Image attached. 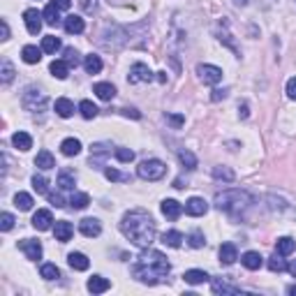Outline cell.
Masks as SVG:
<instances>
[{
    "mask_svg": "<svg viewBox=\"0 0 296 296\" xmlns=\"http://www.w3.org/2000/svg\"><path fill=\"white\" fill-rule=\"evenodd\" d=\"M120 231L130 243H134L141 250L151 248L153 240H155V222H153L151 213L141 211V208L125 213L123 220H120Z\"/></svg>",
    "mask_w": 296,
    "mask_h": 296,
    "instance_id": "obj_1",
    "label": "cell"
},
{
    "mask_svg": "<svg viewBox=\"0 0 296 296\" xmlns=\"http://www.w3.org/2000/svg\"><path fill=\"white\" fill-rule=\"evenodd\" d=\"M169 271H171V264L166 262L164 254L157 252V250H148V248L143 254H139L132 266V275L139 282H143V285H157V282L166 280Z\"/></svg>",
    "mask_w": 296,
    "mask_h": 296,
    "instance_id": "obj_2",
    "label": "cell"
},
{
    "mask_svg": "<svg viewBox=\"0 0 296 296\" xmlns=\"http://www.w3.org/2000/svg\"><path fill=\"white\" fill-rule=\"evenodd\" d=\"M252 197L243 190H225V192L215 194V208L229 213V215H240L243 211H248Z\"/></svg>",
    "mask_w": 296,
    "mask_h": 296,
    "instance_id": "obj_3",
    "label": "cell"
},
{
    "mask_svg": "<svg viewBox=\"0 0 296 296\" xmlns=\"http://www.w3.org/2000/svg\"><path fill=\"white\" fill-rule=\"evenodd\" d=\"M21 104L26 111H30V114H42V111H46V104H49V100H46V95L40 90V88H26V92H23L21 97Z\"/></svg>",
    "mask_w": 296,
    "mask_h": 296,
    "instance_id": "obj_4",
    "label": "cell"
},
{
    "mask_svg": "<svg viewBox=\"0 0 296 296\" xmlns=\"http://www.w3.org/2000/svg\"><path fill=\"white\" fill-rule=\"evenodd\" d=\"M137 174H139V178H143V180H160V178H164V174H166V164L162 160H143L141 164L137 166Z\"/></svg>",
    "mask_w": 296,
    "mask_h": 296,
    "instance_id": "obj_5",
    "label": "cell"
},
{
    "mask_svg": "<svg viewBox=\"0 0 296 296\" xmlns=\"http://www.w3.org/2000/svg\"><path fill=\"white\" fill-rule=\"evenodd\" d=\"M197 74H199V79H201L206 86H215V83L222 81V69L215 67V65H208V63L197 65Z\"/></svg>",
    "mask_w": 296,
    "mask_h": 296,
    "instance_id": "obj_6",
    "label": "cell"
},
{
    "mask_svg": "<svg viewBox=\"0 0 296 296\" xmlns=\"http://www.w3.org/2000/svg\"><path fill=\"white\" fill-rule=\"evenodd\" d=\"M111 155V143H92L90 146V164L95 169H104V160Z\"/></svg>",
    "mask_w": 296,
    "mask_h": 296,
    "instance_id": "obj_7",
    "label": "cell"
},
{
    "mask_svg": "<svg viewBox=\"0 0 296 296\" xmlns=\"http://www.w3.org/2000/svg\"><path fill=\"white\" fill-rule=\"evenodd\" d=\"M42 18H44V14L42 12H37V9H26V12H23V23H26V28H28V32H30V35H37V32L42 30Z\"/></svg>",
    "mask_w": 296,
    "mask_h": 296,
    "instance_id": "obj_8",
    "label": "cell"
},
{
    "mask_svg": "<svg viewBox=\"0 0 296 296\" xmlns=\"http://www.w3.org/2000/svg\"><path fill=\"white\" fill-rule=\"evenodd\" d=\"M18 250H21L23 254H26L30 262H37V259H42V243L35 238H23L18 240Z\"/></svg>",
    "mask_w": 296,
    "mask_h": 296,
    "instance_id": "obj_9",
    "label": "cell"
},
{
    "mask_svg": "<svg viewBox=\"0 0 296 296\" xmlns=\"http://www.w3.org/2000/svg\"><path fill=\"white\" fill-rule=\"evenodd\" d=\"M127 81L130 83H141V81H153V72L148 69V65L143 63H134L130 67V74H127Z\"/></svg>",
    "mask_w": 296,
    "mask_h": 296,
    "instance_id": "obj_10",
    "label": "cell"
},
{
    "mask_svg": "<svg viewBox=\"0 0 296 296\" xmlns=\"http://www.w3.org/2000/svg\"><path fill=\"white\" fill-rule=\"evenodd\" d=\"M79 231H81L83 236H88V238H95V236L102 234V225L97 217H83V220L79 222Z\"/></svg>",
    "mask_w": 296,
    "mask_h": 296,
    "instance_id": "obj_11",
    "label": "cell"
},
{
    "mask_svg": "<svg viewBox=\"0 0 296 296\" xmlns=\"http://www.w3.org/2000/svg\"><path fill=\"white\" fill-rule=\"evenodd\" d=\"M32 227L40 231H46L53 227V215H51V211H46V208H40V211L32 215Z\"/></svg>",
    "mask_w": 296,
    "mask_h": 296,
    "instance_id": "obj_12",
    "label": "cell"
},
{
    "mask_svg": "<svg viewBox=\"0 0 296 296\" xmlns=\"http://www.w3.org/2000/svg\"><path fill=\"white\" fill-rule=\"evenodd\" d=\"M185 213L188 215H192V217H199V215H206V211H208V203L203 201L201 197H192V199H188L185 201Z\"/></svg>",
    "mask_w": 296,
    "mask_h": 296,
    "instance_id": "obj_13",
    "label": "cell"
},
{
    "mask_svg": "<svg viewBox=\"0 0 296 296\" xmlns=\"http://www.w3.org/2000/svg\"><path fill=\"white\" fill-rule=\"evenodd\" d=\"M72 234H74L72 222L58 220V222L53 225V236H55V240H60V243H67V240L72 238Z\"/></svg>",
    "mask_w": 296,
    "mask_h": 296,
    "instance_id": "obj_14",
    "label": "cell"
},
{
    "mask_svg": "<svg viewBox=\"0 0 296 296\" xmlns=\"http://www.w3.org/2000/svg\"><path fill=\"white\" fill-rule=\"evenodd\" d=\"M183 211H185L183 203H178L176 199H164V201H162V213H164V217H169V220H178Z\"/></svg>",
    "mask_w": 296,
    "mask_h": 296,
    "instance_id": "obj_15",
    "label": "cell"
},
{
    "mask_svg": "<svg viewBox=\"0 0 296 296\" xmlns=\"http://www.w3.org/2000/svg\"><path fill=\"white\" fill-rule=\"evenodd\" d=\"M65 30L69 35H81L86 30V21L81 16H77V14H69V16H65Z\"/></svg>",
    "mask_w": 296,
    "mask_h": 296,
    "instance_id": "obj_16",
    "label": "cell"
},
{
    "mask_svg": "<svg viewBox=\"0 0 296 296\" xmlns=\"http://www.w3.org/2000/svg\"><path fill=\"white\" fill-rule=\"evenodd\" d=\"M92 92H95L100 100L109 102V100H114V97H116V86H114V83H109V81H100V83L92 86Z\"/></svg>",
    "mask_w": 296,
    "mask_h": 296,
    "instance_id": "obj_17",
    "label": "cell"
},
{
    "mask_svg": "<svg viewBox=\"0 0 296 296\" xmlns=\"http://www.w3.org/2000/svg\"><path fill=\"white\" fill-rule=\"evenodd\" d=\"M240 264H243L248 271H259L264 264V257L259 252H254V250H250V252H245L243 257H240Z\"/></svg>",
    "mask_w": 296,
    "mask_h": 296,
    "instance_id": "obj_18",
    "label": "cell"
},
{
    "mask_svg": "<svg viewBox=\"0 0 296 296\" xmlns=\"http://www.w3.org/2000/svg\"><path fill=\"white\" fill-rule=\"evenodd\" d=\"M238 259V250H236L234 243H222L220 245V262L225 266H231V264Z\"/></svg>",
    "mask_w": 296,
    "mask_h": 296,
    "instance_id": "obj_19",
    "label": "cell"
},
{
    "mask_svg": "<svg viewBox=\"0 0 296 296\" xmlns=\"http://www.w3.org/2000/svg\"><path fill=\"white\" fill-rule=\"evenodd\" d=\"M42 53H44V51L37 49V46H32V44H26V46L21 49V58H23V63H28V65L40 63V60H42Z\"/></svg>",
    "mask_w": 296,
    "mask_h": 296,
    "instance_id": "obj_20",
    "label": "cell"
},
{
    "mask_svg": "<svg viewBox=\"0 0 296 296\" xmlns=\"http://www.w3.org/2000/svg\"><path fill=\"white\" fill-rule=\"evenodd\" d=\"M53 109H55V114H58L60 118H69V116L74 114V102L67 100V97H58L55 104H53Z\"/></svg>",
    "mask_w": 296,
    "mask_h": 296,
    "instance_id": "obj_21",
    "label": "cell"
},
{
    "mask_svg": "<svg viewBox=\"0 0 296 296\" xmlns=\"http://www.w3.org/2000/svg\"><path fill=\"white\" fill-rule=\"evenodd\" d=\"M60 151H63V155L74 157L81 153V141L74 137H67V139H63V143H60Z\"/></svg>",
    "mask_w": 296,
    "mask_h": 296,
    "instance_id": "obj_22",
    "label": "cell"
},
{
    "mask_svg": "<svg viewBox=\"0 0 296 296\" xmlns=\"http://www.w3.org/2000/svg\"><path fill=\"white\" fill-rule=\"evenodd\" d=\"M86 287H88V291H92V294H104V291L111 287V282L102 275H92Z\"/></svg>",
    "mask_w": 296,
    "mask_h": 296,
    "instance_id": "obj_23",
    "label": "cell"
},
{
    "mask_svg": "<svg viewBox=\"0 0 296 296\" xmlns=\"http://www.w3.org/2000/svg\"><path fill=\"white\" fill-rule=\"evenodd\" d=\"M67 264L74 268V271H86V268L90 266V262H88V257L83 252H69L67 254Z\"/></svg>",
    "mask_w": 296,
    "mask_h": 296,
    "instance_id": "obj_24",
    "label": "cell"
},
{
    "mask_svg": "<svg viewBox=\"0 0 296 296\" xmlns=\"http://www.w3.org/2000/svg\"><path fill=\"white\" fill-rule=\"evenodd\" d=\"M35 166H37V169H42V171L53 169V166H55L53 155H51L49 151H40V153H37V157H35Z\"/></svg>",
    "mask_w": 296,
    "mask_h": 296,
    "instance_id": "obj_25",
    "label": "cell"
},
{
    "mask_svg": "<svg viewBox=\"0 0 296 296\" xmlns=\"http://www.w3.org/2000/svg\"><path fill=\"white\" fill-rule=\"evenodd\" d=\"M211 289H213V294H240V287L229 285V282H225V280H213Z\"/></svg>",
    "mask_w": 296,
    "mask_h": 296,
    "instance_id": "obj_26",
    "label": "cell"
},
{
    "mask_svg": "<svg viewBox=\"0 0 296 296\" xmlns=\"http://www.w3.org/2000/svg\"><path fill=\"white\" fill-rule=\"evenodd\" d=\"M12 143L18 148V151H30L32 148V137L28 132H14V137H12Z\"/></svg>",
    "mask_w": 296,
    "mask_h": 296,
    "instance_id": "obj_27",
    "label": "cell"
},
{
    "mask_svg": "<svg viewBox=\"0 0 296 296\" xmlns=\"http://www.w3.org/2000/svg\"><path fill=\"white\" fill-rule=\"evenodd\" d=\"M183 280L188 282V285H201V282L208 280V273L206 271H199V268H190V271H185Z\"/></svg>",
    "mask_w": 296,
    "mask_h": 296,
    "instance_id": "obj_28",
    "label": "cell"
},
{
    "mask_svg": "<svg viewBox=\"0 0 296 296\" xmlns=\"http://www.w3.org/2000/svg\"><path fill=\"white\" fill-rule=\"evenodd\" d=\"M294 248H296V240L291 238V236H282V238H278V243H275V252H280L282 257L291 254Z\"/></svg>",
    "mask_w": 296,
    "mask_h": 296,
    "instance_id": "obj_29",
    "label": "cell"
},
{
    "mask_svg": "<svg viewBox=\"0 0 296 296\" xmlns=\"http://www.w3.org/2000/svg\"><path fill=\"white\" fill-rule=\"evenodd\" d=\"M83 67H86L88 74H100L102 72V58L95 53L86 55V58H83Z\"/></svg>",
    "mask_w": 296,
    "mask_h": 296,
    "instance_id": "obj_30",
    "label": "cell"
},
{
    "mask_svg": "<svg viewBox=\"0 0 296 296\" xmlns=\"http://www.w3.org/2000/svg\"><path fill=\"white\" fill-rule=\"evenodd\" d=\"M49 72L53 74L55 79H67L69 77V65L65 63V60H53V63L49 65Z\"/></svg>",
    "mask_w": 296,
    "mask_h": 296,
    "instance_id": "obj_31",
    "label": "cell"
},
{
    "mask_svg": "<svg viewBox=\"0 0 296 296\" xmlns=\"http://www.w3.org/2000/svg\"><path fill=\"white\" fill-rule=\"evenodd\" d=\"M213 178L225 180V183H234L236 174H234V169H229V166H213Z\"/></svg>",
    "mask_w": 296,
    "mask_h": 296,
    "instance_id": "obj_32",
    "label": "cell"
},
{
    "mask_svg": "<svg viewBox=\"0 0 296 296\" xmlns=\"http://www.w3.org/2000/svg\"><path fill=\"white\" fill-rule=\"evenodd\" d=\"M162 243L169 245V248H180V243H183V234L176 229H169L162 234Z\"/></svg>",
    "mask_w": 296,
    "mask_h": 296,
    "instance_id": "obj_33",
    "label": "cell"
},
{
    "mask_svg": "<svg viewBox=\"0 0 296 296\" xmlns=\"http://www.w3.org/2000/svg\"><path fill=\"white\" fill-rule=\"evenodd\" d=\"M42 14H44V21L49 23V26H58V23H60V9L55 7L53 3L46 5L44 12H42Z\"/></svg>",
    "mask_w": 296,
    "mask_h": 296,
    "instance_id": "obj_34",
    "label": "cell"
},
{
    "mask_svg": "<svg viewBox=\"0 0 296 296\" xmlns=\"http://www.w3.org/2000/svg\"><path fill=\"white\" fill-rule=\"evenodd\" d=\"M32 203H35V201H32V197L28 192H16V194H14V206H16L18 211H30Z\"/></svg>",
    "mask_w": 296,
    "mask_h": 296,
    "instance_id": "obj_35",
    "label": "cell"
},
{
    "mask_svg": "<svg viewBox=\"0 0 296 296\" xmlns=\"http://www.w3.org/2000/svg\"><path fill=\"white\" fill-rule=\"evenodd\" d=\"M88 203H90V197L86 192H72V197H69V206L77 208V211H83Z\"/></svg>",
    "mask_w": 296,
    "mask_h": 296,
    "instance_id": "obj_36",
    "label": "cell"
},
{
    "mask_svg": "<svg viewBox=\"0 0 296 296\" xmlns=\"http://www.w3.org/2000/svg\"><path fill=\"white\" fill-rule=\"evenodd\" d=\"M44 53H55V51L60 49V40L55 35H46L42 37V46H40Z\"/></svg>",
    "mask_w": 296,
    "mask_h": 296,
    "instance_id": "obj_37",
    "label": "cell"
},
{
    "mask_svg": "<svg viewBox=\"0 0 296 296\" xmlns=\"http://www.w3.org/2000/svg\"><path fill=\"white\" fill-rule=\"evenodd\" d=\"M74 183H77V176H74L72 171L63 169V171L58 174V185H60V190H72Z\"/></svg>",
    "mask_w": 296,
    "mask_h": 296,
    "instance_id": "obj_38",
    "label": "cell"
},
{
    "mask_svg": "<svg viewBox=\"0 0 296 296\" xmlns=\"http://www.w3.org/2000/svg\"><path fill=\"white\" fill-rule=\"evenodd\" d=\"M14 65L9 63V60H3V69H0V81H3V86H9V83L14 81Z\"/></svg>",
    "mask_w": 296,
    "mask_h": 296,
    "instance_id": "obj_39",
    "label": "cell"
},
{
    "mask_svg": "<svg viewBox=\"0 0 296 296\" xmlns=\"http://www.w3.org/2000/svg\"><path fill=\"white\" fill-rule=\"evenodd\" d=\"M79 111H81V116L86 120H90V118H95V116H97V106L92 104L90 100H81V102H79Z\"/></svg>",
    "mask_w": 296,
    "mask_h": 296,
    "instance_id": "obj_40",
    "label": "cell"
},
{
    "mask_svg": "<svg viewBox=\"0 0 296 296\" xmlns=\"http://www.w3.org/2000/svg\"><path fill=\"white\" fill-rule=\"evenodd\" d=\"M268 268H271L273 273H282V271H287V262L282 259V254H280V252H275L273 257H268Z\"/></svg>",
    "mask_w": 296,
    "mask_h": 296,
    "instance_id": "obj_41",
    "label": "cell"
},
{
    "mask_svg": "<svg viewBox=\"0 0 296 296\" xmlns=\"http://www.w3.org/2000/svg\"><path fill=\"white\" fill-rule=\"evenodd\" d=\"M178 160H180V164L185 166V169H197V157H194V153H190V151H178Z\"/></svg>",
    "mask_w": 296,
    "mask_h": 296,
    "instance_id": "obj_42",
    "label": "cell"
},
{
    "mask_svg": "<svg viewBox=\"0 0 296 296\" xmlns=\"http://www.w3.org/2000/svg\"><path fill=\"white\" fill-rule=\"evenodd\" d=\"M32 190H35L37 194H49V180H46L44 176L35 174L32 176Z\"/></svg>",
    "mask_w": 296,
    "mask_h": 296,
    "instance_id": "obj_43",
    "label": "cell"
},
{
    "mask_svg": "<svg viewBox=\"0 0 296 296\" xmlns=\"http://www.w3.org/2000/svg\"><path fill=\"white\" fill-rule=\"evenodd\" d=\"M40 273H42V278H44V280H55V278H60V271H58V266H55V264H42Z\"/></svg>",
    "mask_w": 296,
    "mask_h": 296,
    "instance_id": "obj_44",
    "label": "cell"
},
{
    "mask_svg": "<svg viewBox=\"0 0 296 296\" xmlns=\"http://www.w3.org/2000/svg\"><path fill=\"white\" fill-rule=\"evenodd\" d=\"M104 176L109 180H114V183H125V180H130L127 174H120V171L114 169V166H104Z\"/></svg>",
    "mask_w": 296,
    "mask_h": 296,
    "instance_id": "obj_45",
    "label": "cell"
},
{
    "mask_svg": "<svg viewBox=\"0 0 296 296\" xmlns=\"http://www.w3.org/2000/svg\"><path fill=\"white\" fill-rule=\"evenodd\" d=\"M65 63L69 65V67H77L79 63H81V58H79V51L74 49V46H67V49H65Z\"/></svg>",
    "mask_w": 296,
    "mask_h": 296,
    "instance_id": "obj_46",
    "label": "cell"
},
{
    "mask_svg": "<svg viewBox=\"0 0 296 296\" xmlns=\"http://www.w3.org/2000/svg\"><path fill=\"white\" fill-rule=\"evenodd\" d=\"M114 155L118 162H132L134 160V151H130V148H116Z\"/></svg>",
    "mask_w": 296,
    "mask_h": 296,
    "instance_id": "obj_47",
    "label": "cell"
},
{
    "mask_svg": "<svg viewBox=\"0 0 296 296\" xmlns=\"http://www.w3.org/2000/svg\"><path fill=\"white\" fill-rule=\"evenodd\" d=\"M188 243L192 245V248H203V243H206V238H203L201 231H192V234L188 236Z\"/></svg>",
    "mask_w": 296,
    "mask_h": 296,
    "instance_id": "obj_48",
    "label": "cell"
},
{
    "mask_svg": "<svg viewBox=\"0 0 296 296\" xmlns=\"http://www.w3.org/2000/svg\"><path fill=\"white\" fill-rule=\"evenodd\" d=\"M14 227V215L12 213H0V229L9 231Z\"/></svg>",
    "mask_w": 296,
    "mask_h": 296,
    "instance_id": "obj_49",
    "label": "cell"
},
{
    "mask_svg": "<svg viewBox=\"0 0 296 296\" xmlns=\"http://www.w3.org/2000/svg\"><path fill=\"white\" fill-rule=\"evenodd\" d=\"M49 201H51V206H55V208L65 206V199H63V194H60V192H49Z\"/></svg>",
    "mask_w": 296,
    "mask_h": 296,
    "instance_id": "obj_50",
    "label": "cell"
},
{
    "mask_svg": "<svg viewBox=\"0 0 296 296\" xmlns=\"http://www.w3.org/2000/svg\"><path fill=\"white\" fill-rule=\"evenodd\" d=\"M164 118H166V120H169V123H171V125H174V127H180V125H183V123H185V116H180V114H166V116H164Z\"/></svg>",
    "mask_w": 296,
    "mask_h": 296,
    "instance_id": "obj_51",
    "label": "cell"
},
{
    "mask_svg": "<svg viewBox=\"0 0 296 296\" xmlns=\"http://www.w3.org/2000/svg\"><path fill=\"white\" fill-rule=\"evenodd\" d=\"M287 97L296 100V77H291L289 81H287Z\"/></svg>",
    "mask_w": 296,
    "mask_h": 296,
    "instance_id": "obj_52",
    "label": "cell"
},
{
    "mask_svg": "<svg viewBox=\"0 0 296 296\" xmlns=\"http://www.w3.org/2000/svg\"><path fill=\"white\" fill-rule=\"evenodd\" d=\"M227 95H229V90H227V88H215V90H213V95H211V100L213 102H220V100H225Z\"/></svg>",
    "mask_w": 296,
    "mask_h": 296,
    "instance_id": "obj_53",
    "label": "cell"
},
{
    "mask_svg": "<svg viewBox=\"0 0 296 296\" xmlns=\"http://www.w3.org/2000/svg\"><path fill=\"white\" fill-rule=\"evenodd\" d=\"M81 7H83V12H95L97 9V0H81Z\"/></svg>",
    "mask_w": 296,
    "mask_h": 296,
    "instance_id": "obj_54",
    "label": "cell"
},
{
    "mask_svg": "<svg viewBox=\"0 0 296 296\" xmlns=\"http://www.w3.org/2000/svg\"><path fill=\"white\" fill-rule=\"evenodd\" d=\"M0 40H9V26H7V21H0Z\"/></svg>",
    "mask_w": 296,
    "mask_h": 296,
    "instance_id": "obj_55",
    "label": "cell"
},
{
    "mask_svg": "<svg viewBox=\"0 0 296 296\" xmlns=\"http://www.w3.org/2000/svg\"><path fill=\"white\" fill-rule=\"evenodd\" d=\"M120 114H123V116H127V118H141V114H139V111L137 109H120Z\"/></svg>",
    "mask_w": 296,
    "mask_h": 296,
    "instance_id": "obj_56",
    "label": "cell"
},
{
    "mask_svg": "<svg viewBox=\"0 0 296 296\" xmlns=\"http://www.w3.org/2000/svg\"><path fill=\"white\" fill-rule=\"evenodd\" d=\"M51 3H53L58 9H69V5H72V0H51Z\"/></svg>",
    "mask_w": 296,
    "mask_h": 296,
    "instance_id": "obj_57",
    "label": "cell"
},
{
    "mask_svg": "<svg viewBox=\"0 0 296 296\" xmlns=\"http://www.w3.org/2000/svg\"><path fill=\"white\" fill-rule=\"evenodd\" d=\"M238 116H240V118H248V116H250V111H248V102L238 104Z\"/></svg>",
    "mask_w": 296,
    "mask_h": 296,
    "instance_id": "obj_58",
    "label": "cell"
},
{
    "mask_svg": "<svg viewBox=\"0 0 296 296\" xmlns=\"http://www.w3.org/2000/svg\"><path fill=\"white\" fill-rule=\"evenodd\" d=\"M287 271H289L291 275L296 278V259H294V262H291V264H287Z\"/></svg>",
    "mask_w": 296,
    "mask_h": 296,
    "instance_id": "obj_59",
    "label": "cell"
},
{
    "mask_svg": "<svg viewBox=\"0 0 296 296\" xmlns=\"http://www.w3.org/2000/svg\"><path fill=\"white\" fill-rule=\"evenodd\" d=\"M287 294H296V285H289V287H287Z\"/></svg>",
    "mask_w": 296,
    "mask_h": 296,
    "instance_id": "obj_60",
    "label": "cell"
},
{
    "mask_svg": "<svg viewBox=\"0 0 296 296\" xmlns=\"http://www.w3.org/2000/svg\"><path fill=\"white\" fill-rule=\"evenodd\" d=\"M157 79H160V81L164 83V81H166V74H164V72H157Z\"/></svg>",
    "mask_w": 296,
    "mask_h": 296,
    "instance_id": "obj_61",
    "label": "cell"
},
{
    "mask_svg": "<svg viewBox=\"0 0 296 296\" xmlns=\"http://www.w3.org/2000/svg\"><path fill=\"white\" fill-rule=\"evenodd\" d=\"M236 5H238V7H245V5H248V0H234Z\"/></svg>",
    "mask_w": 296,
    "mask_h": 296,
    "instance_id": "obj_62",
    "label": "cell"
}]
</instances>
